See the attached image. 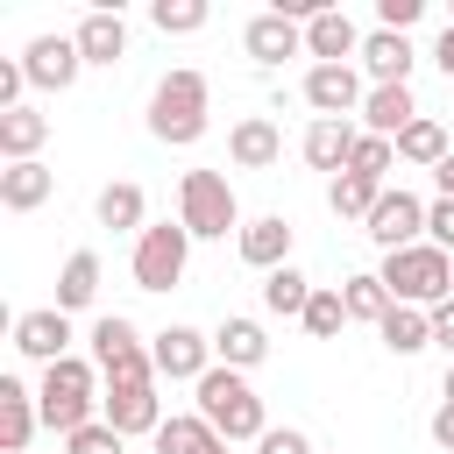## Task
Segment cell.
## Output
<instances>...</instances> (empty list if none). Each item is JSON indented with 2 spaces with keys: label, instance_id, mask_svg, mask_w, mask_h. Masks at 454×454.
Segmentation results:
<instances>
[{
  "label": "cell",
  "instance_id": "7",
  "mask_svg": "<svg viewBox=\"0 0 454 454\" xmlns=\"http://www.w3.org/2000/svg\"><path fill=\"white\" fill-rule=\"evenodd\" d=\"M184 262H192V234H184V220H156V227L135 234V255H128L135 291H177V284H184Z\"/></svg>",
  "mask_w": 454,
  "mask_h": 454
},
{
  "label": "cell",
  "instance_id": "26",
  "mask_svg": "<svg viewBox=\"0 0 454 454\" xmlns=\"http://www.w3.org/2000/svg\"><path fill=\"white\" fill-rule=\"evenodd\" d=\"M355 142H362V135H355L348 121H312V128H305V163L340 177V170H348V156H355Z\"/></svg>",
  "mask_w": 454,
  "mask_h": 454
},
{
  "label": "cell",
  "instance_id": "22",
  "mask_svg": "<svg viewBox=\"0 0 454 454\" xmlns=\"http://www.w3.org/2000/svg\"><path fill=\"white\" fill-rule=\"evenodd\" d=\"M262 355H270V333L255 319H220L213 326V362L220 369H255Z\"/></svg>",
  "mask_w": 454,
  "mask_h": 454
},
{
  "label": "cell",
  "instance_id": "3",
  "mask_svg": "<svg viewBox=\"0 0 454 454\" xmlns=\"http://www.w3.org/2000/svg\"><path fill=\"white\" fill-rule=\"evenodd\" d=\"M206 114H213V92H206L199 71H170V78L149 92V135L170 142V149L199 142V135H206Z\"/></svg>",
  "mask_w": 454,
  "mask_h": 454
},
{
  "label": "cell",
  "instance_id": "41",
  "mask_svg": "<svg viewBox=\"0 0 454 454\" xmlns=\"http://www.w3.org/2000/svg\"><path fill=\"white\" fill-rule=\"evenodd\" d=\"M433 348H447V355H454V298H447V305H433Z\"/></svg>",
  "mask_w": 454,
  "mask_h": 454
},
{
  "label": "cell",
  "instance_id": "28",
  "mask_svg": "<svg viewBox=\"0 0 454 454\" xmlns=\"http://www.w3.org/2000/svg\"><path fill=\"white\" fill-rule=\"evenodd\" d=\"M312 291H319V284H312L305 270H291V262L262 277V305H270L277 319H305V305H312Z\"/></svg>",
  "mask_w": 454,
  "mask_h": 454
},
{
  "label": "cell",
  "instance_id": "24",
  "mask_svg": "<svg viewBox=\"0 0 454 454\" xmlns=\"http://www.w3.org/2000/svg\"><path fill=\"white\" fill-rule=\"evenodd\" d=\"M156 454H227V440L199 419V411H170L156 426Z\"/></svg>",
  "mask_w": 454,
  "mask_h": 454
},
{
  "label": "cell",
  "instance_id": "23",
  "mask_svg": "<svg viewBox=\"0 0 454 454\" xmlns=\"http://www.w3.org/2000/svg\"><path fill=\"white\" fill-rule=\"evenodd\" d=\"M50 192H57V170L50 163H7L0 170V206L7 213H35Z\"/></svg>",
  "mask_w": 454,
  "mask_h": 454
},
{
  "label": "cell",
  "instance_id": "9",
  "mask_svg": "<svg viewBox=\"0 0 454 454\" xmlns=\"http://www.w3.org/2000/svg\"><path fill=\"white\" fill-rule=\"evenodd\" d=\"M149 355H156V376H163V383H199V376L213 369V333H199V326H163V333L149 340Z\"/></svg>",
  "mask_w": 454,
  "mask_h": 454
},
{
  "label": "cell",
  "instance_id": "14",
  "mask_svg": "<svg viewBox=\"0 0 454 454\" xmlns=\"http://www.w3.org/2000/svg\"><path fill=\"white\" fill-rule=\"evenodd\" d=\"M241 50L255 57V64H284V57H298L305 50V21H291V14H255L248 28H241Z\"/></svg>",
  "mask_w": 454,
  "mask_h": 454
},
{
  "label": "cell",
  "instance_id": "38",
  "mask_svg": "<svg viewBox=\"0 0 454 454\" xmlns=\"http://www.w3.org/2000/svg\"><path fill=\"white\" fill-rule=\"evenodd\" d=\"M426 241L454 255V199H433V206H426Z\"/></svg>",
  "mask_w": 454,
  "mask_h": 454
},
{
  "label": "cell",
  "instance_id": "37",
  "mask_svg": "<svg viewBox=\"0 0 454 454\" xmlns=\"http://www.w3.org/2000/svg\"><path fill=\"white\" fill-rule=\"evenodd\" d=\"M64 447H71V454H121V433H114L106 419H92V426H78Z\"/></svg>",
  "mask_w": 454,
  "mask_h": 454
},
{
  "label": "cell",
  "instance_id": "31",
  "mask_svg": "<svg viewBox=\"0 0 454 454\" xmlns=\"http://www.w3.org/2000/svg\"><path fill=\"white\" fill-rule=\"evenodd\" d=\"M376 199H383V184H369V177H355V170H340V177L326 184V206H333L340 220H369Z\"/></svg>",
  "mask_w": 454,
  "mask_h": 454
},
{
  "label": "cell",
  "instance_id": "30",
  "mask_svg": "<svg viewBox=\"0 0 454 454\" xmlns=\"http://www.w3.org/2000/svg\"><path fill=\"white\" fill-rule=\"evenodd\" d=\"M376 333H383L390 355H419V348H433V312H419V305H390V319H383Z\"/></svg>",
  "mask_w": 454,
  "mask_h": 454
},
{
  "label": "cell",
  "instance_id": "15",
  "mask_svg": "<svg viewBox=\"0 0 454 454\" xmlns=\"http://www.w3.org/2000/svg\"><path fill=\"white\" fill-rule=\"evenodd\" d=\"M99 419H106L121 440H135V433H149V440H156V426H163L156 383H142V390H106V397H99Z\"/></svg>",
  "mask_w": 454,
  "mask_h": 454
},
{
  "label": "cell",
  "instance_id": "45",
  "mask_svg": "<svg viewBox=\"0 0 454 454\" xmlns=\"http://www.w3.org/2000/svg\"><path fill=\"white\" fill-rule=\"evenodd\" d=\"M440 397H447V404H454V362H447V383H440Z\"/></svg>",
  "mask_w": 454,
  "mask_h": 454
},
{
  "label": "cell",
  "instance_id": "6",
  "mask_svg": "<svg viewBox=\"0 0 454 454\" xmlns=\"http://www.w3.org/2000/svg\"><path fill=\"white\" fill-rule=\"evenodd\" d=\"M92 369L106 376V390H142V383H156V355L142 348L135 319H121V312H106V319L92 326Z\"/></svg>",
  "mask_w": 454,
  "mask_h": 454
},
{
  "label": "cell",
  "instance_id": "12",
  "mask_svg": "<svg viewBox=\"0 0 454 454\" xmlns=\"http://www.w3.org/2000/svg\"><path fill=\"white\" fill-rule=\"evenodd\" d=\"M14 348L28 355V362H64L71 355V312H57V305H43V312H21L14 319Z\"/></svg>",
  "mask_w": 454,
  "mask_h": 454
},
{
  "label": "cell",
  "instance_id": "29",
  "mask_svg": "<svg viewBox=\"0 0 454 454\" xmlns=\"http://www.w3.org/2000/svg\"><path fill=\"white\" fill-rule=\"evenodd\" d=\"M142 213H149V199H142V184H106L99 192V227L106 234H142Z\"/></svg>",
  "mask_w": 454,
  "mask_h": 454
},
{
  "label": "cell",
  "instance_id": "42",
  "mask_svg": "<svg viewBox=\"0 0 454 454\" xmlns=\"http://www.w3.org/2000/svg\"><path fill=\"white\" fill-rule=\"evenodd\" d=\"M433 440L454 454V404H440V411H433Z\"/></svg>",
  "mask_w": 454,
  "mask_h": 454
},
{
  "label": "cell",
  "instance_id": "43",
  "mask_svg": "<svg viewBox=\"0 0 454 454\" xmlns=\"http://www.w3.org/2000/svg\"><path fill=\"white\" fill-rule=\"evenodd\" d=\"M433 64H440V71H447V78H454V21H447V28H440V43H433Z\"/></svg>",
  "mask_w": 454,
  "mask_h": 454
},
{
  "label": "cell",
  "instance_id": "34",
  "mask_svg": "<svg viewBox=\"0 0 454 454\" xmlns=\"http://www.w3.org/2000/svg\"><path fill=\"white\" fill-rule=\"evenodd\" d=\"M340 326H348V298L319 284V291H312V305H305V333H312V340H333Z\"/></svg>",
  "mask_w": 454,
  "mask_h": 454
},
{
  "label": "cell",
  "instance_id": "32",
  "mask_svg": "<svg viewBox=\"0 0 454 454\" xmlns=\"http://www.w3.org/2000/svg\"><path fill=\"white\" fill-rule=\"evenodd\" d=\"M340 298H348V319H369V326H383V319H390V305H397L383 277H348V284H340Z\"/></svg>",
  "mask_w": 454,
  "mask_h": 454
},
{
  "label": "cell",
  "instance_id": "35",
  "mask_svg": "<svg viewBox=\"0 0 454 454\" xmlns=\"http://www.w3.org/2000/svg\"><path fill=\"white\" fill-rule=\"evenodd\" d=\"M206 14H213L206 0H156V7H149V21H156L163 35H192V28H206Z\"/></svg>",
  "mask_w": 454,
  "mask_h": 454
},
{
  "label": "cell",
  "instance_id": "19",
  "mask_svg": "<svg viewBox=\"0 0 454 454\" xmlns=\"http://www.w3.org/2000/svg\"><path fill=\"white\" fill-rule=\"evenodd\" d=\"M71 35H78V57H85V64H121V57H128V21H121L114 7H92Z\"/></svg>",
  "mask_w": 454,
  "mask_h": 454
},
{
  "label": "cell",
  "instance_id": "27",
  "mask_svg": "<svg viewBox=\"0 0 454 454\" xmlns=\"http://www.w3.org/2000/svg\"><path fill=\"white\" fill-rule=\"evenodd\" d=\"M92 298H99V255L78 248V255L57 270V312H85Z\"/></svg>",
  "mask_w": 454,
  "mask_h": 454
},
{
  "label": "cell",
  "instance_id": "18",
  "mask_svg": "<svg viewBox=\"0 0 454 454\" xmlns=\"http://www.w3.org/2000/svg\"><path fill=\"white\" fill-rule=\"evenodd\" d=\"M305 57H319V64H348V57H362V35H355V21H348L340 7L312 14V21H305Z\"/></svg>",
  "mask_w": 454,
  "mask_h": 454
},
{
  "label": "cell",
  "instance_id": "25",
  "mask_svg": "<svg viewBox=\"0 0 454 454\" xmlns=\"http://www.w3.org/2000/svg\"><path fill=\"white\" fill-rule=\"evenodd\" d=\"M43 142H50V114H35V106L0 114V156H7V163H35Z\"/></svg>",
  "mask_w": 454,
  "mask_h": 454
},
{
  "label": "cell",
  "instance_id": "44",
  "mask_svg": "<svg viewBox=\"0 0 454 454\" xmlns=\"http://www.w3.org/2000/svg\"><path fill=\"white\" fill-rule=\"evenodd\" d=\"M433 184H440V199H454V149H447V163L433 170Z\"/></svg>",
  "mask_w": 454,
  "mask_h": 454
},
{
  "label": "cell",
  "instance_id": "2",
  "mask_svg": "<svg viewBox=\"0 0 454 454\" xmlns=\"http://www.w3.org/2000/svg\"><path fill=\"white\" fill-rule=\"evenodd\" d=\"M376 277L390 284V298H397V305H419V312H433V305H447V298H454V255H447V248H433V241L383 255V270H376Z\"/></svg>",
  "mask_w": 454,
  "mask_h": 454
},
{
  "label": "cell",
  "instance_id": "21",
  "mask_svg": "<svg viewBox=\"0 0 454 454\" xmlns=\"http://www.w3.org/2000/svg\"><path fill=\"white\" fill-rule=\"evenodd\" d=\"M227 156H234L241 170H270V163L284 156V135H277V121H262V114L234 121V135H227Z\"/></svg>",
  "mask_w": 454,
  "mask_h": 454
},
{
  "label": "cell",
  "instance_id": "1",
  "mask_svg": "<svg viewBox=\"0 0 454 454\" xmlns=\"http://www.w3.org/2000/svg\"><path fill=\"white\" fill-rule=\"evenodd\" d=\"M192 390H199V419H206L220 440H262V433H270L262 397L248 390V376H241V369H220V362H213Z\"/></svg>",
  "mask_w": 454,
  "mask_h": 454
},
{
  "label": "cell",
  "instance_id": "20",
  "mask_svg": "<svg viewBox=\"0 0 454 454\" xmlns=\"http://www.w3.org/2000/svg\"><path fill=\"white\" fill-rule=\"evenodd\" d=\"M362 78H369V85H404V78H411V43L390 35V28L362 35Z\"/></svg>",
  "mask_w": 454,
  "mask_h": 454
},
{
  "label": "cell",
  "instance_id": "5",
  "mask_svg": "<svg viewBox=\"0 0 454 454\" xmlns=\"http://www.w3.org/2000/svg\"><path fill=\"white\" fill-rule=\"evenodd\" d=\"M92 376H99V369H92L85 355H64V362H50V369H43L35 411H43V426H50V433H64V440H71L78 426H92V404H99V397H92Z\"/></svg>",
  "mask_w": 454,
  "mask_h": 454
},
{
  "label": "cell",
  "instance_id": "36",
  "mask_svg": "<svg viewBox=\"0 0 454 454\" xmlns=\"http://www.w3.org/2000/svg\"><path fill=\"white\" fill-rule=\"evenodd\" d=\"M397 163V142H383V135H362L355 142V156H348V170L355 177H369V184H383V170Z\"/></svg>",
  "mask_w": 454,
  "mask_h": 454
},
{
  "label": "cell",
  "instance_id": "39",
  "mask_svg": "<svg viewBox=\"0 0 454 454\" xmlns=\"http://www.w3.org/2000/svg\"><path fill=\"white\" fill-rule=\"evenodd\" d=\"M419 14H426V0H376V21H383L390 35H404Z\"/></svg>",
  "mask_w": 454,
  "mask_h": 454
},
{
  "label": "cell",
  "instance_id": "17",
  "mask_svg": "<svg viewBox=\"0 0 454 454\" xmlns=\"http://www.w3.org/2000/svg\"><path fill=\"white\" fill-rule=\"evenodd\" d=\"M411 121H419V106H411V85H369V99H362V135H383V142H397Z\"/></svg>",
  "mask_w": 454,
  "mask_h": 454
},
{
  "label": "cell",
  "instance_id": "13",
  "mask_svg": "<svg viewBox=\"0 0 454 454\" xmlns=\"http://www.w3.org/2000/svg\"><path fill=\"white\" fill-rule=\"evenodd\" d=\"M291 234H298V227H291L284 213H262V220H248V227L234 234V248H241V262H248V270H262V277H270V270H284V262H291Z\"/></svg>",
  "mask_w": 454,
  "mask_h": 454
},
{
  "label": "cell",
  "instance_id": "8",
  "mask_svg": "<svg viewBox=\"0 0 454 454\" xmlns=\"http://www.w3.org/2000/svg\"><path fill=\"white\" fill-rule=\"evenodd\" d=\"M362 234H369L383 255H397V248H419V234H426V206H419L404 184H397V192L383 184V199H376V213L362 220Z\"/></svg>",
  "mask_w": 454,
  "mask_h": 454
},
{
  "label": "cell",
  "instance_id": "11",
  "mask_svg": "<svg viewBox=\"0 0 454 454\" xmlns=\"http://www.w3.org/2000/svg\"><path fill=\"white\" fill-rule=\"evenodd\" d=\"M305 99L319 106V121H348V114H362L369 85H362L355 64H312L305 71Z\"/></svg>",
  "mask_w": 454,
  "mask_h": 454
},
{
  "label": "cell",
  "instance_id": "40",
  "mask_svg": "<svg viewBox=\"0 0 454 454\" xmlns=\"http://www.w3.org/2000/svg\"><path fill=\"white\" fill-rule=\"evenodd\" d=\"M255 454H312V440H305L298 426H270V433L255 440Z\"/></svg>",
  "mask_w": 454,
  "mask_h": 454
},
{
  "label": "cell",
  "instance_id": "33",
  "mask_svg": "<svg viewBox=\"0 0 454 454\" xmlns=\"http://www.w3.org/2000/svg\"><path fill=\"white\" fill-rule=\"evenodd\" d=\"M397 156H404V163H426V170H440V163H447V135H440V121H426V114H419V121L397 135Z\"/></svg>",
  "mask_w": 454,
  "mask_h": 454
},
{
  "label": "cell",
  "instance_id": "10",
  "mask_svg": "<svg viewBox=\"0 0 454 454\" xmlns=\"http://www.w3.org/2000/svg\"><path fill=\"white\" fill-rule=\"evenodd\" d=\"M21 71H28L35 92H64V85H78V71H85L78 35H35V43L21 50Z\"/></svg>",
  "mask_w": 454,
  "mask_h": 454
},
{
  "label": "cell",
  "instance_id": "4",
  "mask_svg": "<svg viewBox=\"0 0 454 454\" xmlns=\"http://www.w3.org/2000/svg\"><path fill=\"white\" fill-rule=\"evenodd\" d=\"M177 220H184L192 241H227V234L248 227L241 206H234V184L220 170H184L177 177Z\"/></svg>",
  "mask_w": 454,
  "mask_h": 454
},
{
  "label": "cell",
  "instance_id": "16",
  "mask_svg": "<svg viewBox=\"0 0 454 454\" xmlns=\"http://www.w3.org/2000/svg\"><path fill=\"white\" fill-rule=\"evenodd\" d=\"M35 426H43V411H35V390H28L21 376H0V447H7V454H28Z\"/></svg>",
  "mask_w": 454,
  "mask_h": 454
}]
</instances>
